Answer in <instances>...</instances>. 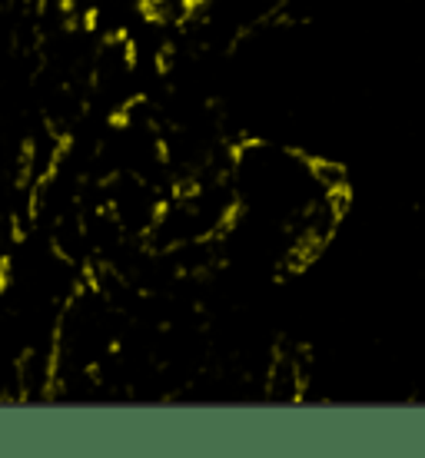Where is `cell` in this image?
Here are the masks:
<instances>
[{
    "label": "cell",
    "instance_id": "6da1fadb",
    "mask_svg": "<svg viewBox=\"0 0 425 458\" xmlns=\"http://www.w3.org/2000/svg\"><path fill=\"white\" fill-rule=\"evenodd\" d=\"M10 269H14V259H10V256H0V296L7 292L10 279H14V272H10Z\"/></svg>",
    "mask_w": 425,
    "mask_h": 458
}]
</instances>
